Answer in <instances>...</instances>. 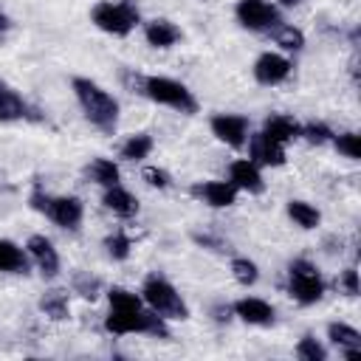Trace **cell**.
<instances>
[{"label":"cell","instance_id":"obj_5","mask_svg":"<svg viewBox=\"0 0 361 361\" xmlns=\"http://www.w3.org/2000/svg\"><path fill=\"white\" fill-rule=\"evenodd\" d=\"M90 20L96 23V28L124 37L138 25V8L130 0H102L93 6Z\"/></svg>","mask_w":361,"mask_h":361},{"label":"cell","instance_id":"obj_34","mask_svg":"<svg viewBox=\"0 0 361 361\" xmlns=\"http://www.w3.org/2000/svg\"><path fill=\"white\" fill-rule=\"evenodd\" d=\"M338 285L344 288L347 296H358V271H355V268H347V271L341 274Z\"/></svg>","mask_w":361,"mask_h":361},{"label":"cell","instance_id":"obj_22","mask_svg":"<svg viewBox=\"0 0 361 361\" xmlns=\"http://www.w3.org/2000/svg\"><path fill=\"white\" fill-rule=\"evenodd\" d=\"M0 271H6V274H25L28 271V257L11 240H0Z\"/></svg>","mask_w":361,"mask_h":361},{"label":"cell","instance_id":"obj_39","mask_svg":"<svg viewBox=\"0 0 361 361\" xmlns=\"http://www.w3.org/2000/svg\"><path fill=\"white\" fill-rule=\"evenodd\" d=\"M276 3H279V6H285V8H290V6H299L302 0H276Z\"/></svg>","mask_w":361,"mask_h":361},{"label":"cell","instance_id":"obj_6","mask_svg":"<svg viewBox=\"0 0 361 361\" xmlns=\"http://www.w3.org/2000/svg\"><path fill=\"white\" fill-rule=\"evenodd\" d=\"M144 96L172 110H180V113H197V102L192 90L166 76H144Z\"/></svg>","mask_w":361,"mask_h":361},{"label":"cell","instance_id":"obj_4","mask_svg":"<svg viewBox=\"0 0 361 361\" xmlns=\"http://www.w3.org/2000/svg\"><path fill=\"white\" fill-rule=\"evenodd\" d=\"M141 299L149 305L152 313H158L161 319H189V307L180 299V293L164 279V276H149L141 288Z\"/></svg>","mask_w":361,"mask_h":361},{"label":"cell","instance_id":"obj_13","mask_svg":"<svg viewBox=\"0 0 361 361\" xmlns=\"http://www.w3.org/2000/svg\"><path fill=\"white\" fill-rule=\"evenodd\" d=\"M290 59H285V56H279V54H262L257 62H254V79L259 82V85H279V82H285L288 76H290Z\"/></svg>","mask_w":361,"mask_h":361},{"label":"cell","instance_id":"obj_25","mask_svg":"<svg viewBox=\"0 0 361 361\" xmlns=\"http://www.w3.org/2000/svg\"><path fill=\"white\" fill-rule=\"evenodd\" d=\"M25 110H28V107H25V102H23L14 90L0 87V121H17V118L28 116Z\"/></svg>","mask_w":361,"mask_h":361},{"label":"cell","instance_id":"obj_11","mask_svg":"<svg viewBox=\"0 0 361 361\" xmlns=\"http://www.w3.org/2000/svg\"><path fill=\"white\" fill-rule=\"evenodd\" d=\"M25 248H28L31 259L37 262V268H39V274H42L45 279H54V276L59 274V254H56V248H54V243H51L48 237L34 234V237H28Z\"/></svg>","mask_w":361,"mask_h":361},{"label":"cell","instance_id":"obj_3","mask_svg":"<svg viewBox=\"0 0 361 361\" xmlns=\"http://www.w3.org/2000/svg\"><path fill=\"white\" fill-rule=\"evenodd\" d=\"M28 203H31V209L42 212L45 217H51V220H54L56 226H62V228H76V226L82 223V217H85V206H82V200L73 197V195L51 197V195H45V192L37 186V189L31 192Z\"/></svg>","mask_w":361,"mask_h":361},{"label":"cell","instance_id":"obj_23","mask_svg":"<svg viewBox=\"0 0 361 361\" xmlns=\"http://www.w3.org/2000/svg\"><path fill=\"white\" fill-rule=\"evenodd\" d=\"M271 37H274V42H276L279 48H285V51H302V48H305V34H302L296 25H290V23L274 25V28H271Z\"/></svg>","mask_w":361,"mask_h":361},{"label":"cell","instance_id":"obj_35","mask_svg":"<svg viewBox=\"0 0 361 361\" xmlns=\"http://www.w3.org/2000/svg\"><path fill=\"white\" fill-rule=\"evenodd\" d=\"M121 79H124V85H127L133 93H144V76H141V73H135V71H124Z\"/></svg>","mask_w":361,"mask_h":361},{"label":"cell","instance_id":"obj_38","mask_svg":"<svg viewBox=\"0 0 361 361\" xmlns=\"http://www.w3.org/2000/svg\"><path fill=\"white\" fill-rule=\"evenodd\" d=\"M8 25H11V23H8V17H6L3 11H0V39L6 37V31H8Z\"/></svg>","mask_w":361,"mask_h":361},{"label":"cell","instance_id":"obj_31","mask_svg":"<svg viewBox=\"0 0 361 361\" xmlns=\"http://www.w3.org/2000/svg\"><path fill=\"white\" fill-rule=\"evenodd\" d=\"M302 135H305V141H310V144H316V147H322V144L333 141L330 127H327V124H322V121H310V124H305V127H302Z\"/></svg>","mask_w":361,"mask_h":361},{"label":"cell","instance_id":"obj_9","mask_svg":"<svg viewBox=\"0 0 361 361\" xmlns=\"http://www.w3.org/2000/svg\"><path fill=\"white\" fill-rule=\"evenodd\" d=\"M212 133H214L223 144L240 149V147H245V141H248V121H245L243 116L217 113V116L212 118Z\"/></svg>","mask_w":361,"mask_h":361},{"label":"cell","instance_id":"obj_21","mask_svg":"<svg viewBox=\"0 0 361 361\" xmlns=\"http://www.w3.org/2000/svg\"><path fill=\"white\" fill-rule=\"evenodd\" d=\"M85 175H87L93 183L104 186V189L116 186V183H118V178H121L118 166H116L110 158H96V161H90V164H87V169H85Z\"/></svg>","mask_w":361,"mask_h":361},{"label":"cell","instance_id":"obj_30","mask_svg":"<svg viewBox=\"0 0 361 361\" xmlns=\"http://www.w3.org/2000/svg\"><path fill=\"white\" fill-rule=\"evenodd\" d=\"M104 248H107V254H110L113 259H127L133 243H130V237H127L124 231H113V234L104 240Z\"/></svg>","mask_w":361,"mask_h":361},{"label":"cell","instance_id":"obj_29","mask_svg":"<svg viewBox=\"0 0 361 361\" xmlns=\"http://www.w3.org/2000/svg\"><path fill=\"white\" fill-rule=\"evenodd\" d=\"M296 358H302V361H324L327 350L313 336H302L299 344H296Z\"/></svg>","mask_w":361,"mask_h":361},{"label":"cell","instance_id":"obj_7","mask_svg":"<svg viewBox=\"0 0 361 361\" xmlns=\"http://www.w3.org/2000/svg\"><path fill=\"white\" fill-rule=\"evenodd\" d=\"M288 293L299 305H316L324 296V279L307 259H293L288 268Z\"/></svg>","mask_w":361,"mask_h":361},{"label":"cell","instance_id":"obj_20","mask_svg":"<svg viewBox=\"0 0 361 361\" xmlns=\"http://www.w3.org/2000/svg\"><path fill=\"white\" fill-rule=\"evenodd\" d=\"M39 310H42L48 319H54V322H65V319H68V313H71L68 293H65V290H59V288L45 290V293H42V299H39Z\"/></svg>","mask_w":361,"mask_h":361},{"label":"cell","instance_id":"obj_2","mask_svg":"<svg viewBox=\"0 0 361 361\" xmlns=\"http://www.w3.org/2000/svg\"><path fill=\"white\" fill-rule=\"evenodd\" d=\"M71 85H73V93H76L82 110H85V118L93 127H99L102 133H113L118 124V102L104 87H99L96 82H90L85 76H76Z\"/></svg>","mask_w":361,"mask_h":361},{"label":"cell","instance_id":"obj_37","mask_svg":"<svg viewBox=\"0 0 361 361\" xmlns=\"http://www.w3.org/2000/svg\"><path fill=\"white\" fill-rule=\"evenodd\" d=\"M195 243L209 245V248H214V251H226V243L217 240V237H209V234H195Z\"/></svg>","mask_w":361,"mask_h":361},{"label":"cell","instance_id":"obj_14","mask_svg":"<svg viewBox=\"0 0 361 361\" xmlns=\"http://www.w3.org/2000/svg\"><path fill=\"white\" fill-rule=\"evenodd\" d=\"M228 180H231L237 189L251 192V195H259V192L265 189L262 175H259V166H257L251 158H237V161H231V166H228Z\"/></svg>","mask_w":361,"mask_h":361},{"label":"cell","instance_id":"obj_18","mask_svg":"<svg viewBox=\"0 0 361 361\" xmlns=\"http://www.w3.org/2000/svg\"><path fill=\"white\" fill-rule=\"evenodd\" d=\"M144 37L152 48H172L180 39V28L169 20H149L144 25Z\"/></svg>","mask_w":361,"mask_h":361},{"label":"cell","instance_id":"obj_16","mask_svg":"<svg viewBox=\"0 0 361 361\" xmlns=\"http://www.w3.org/2000/svg\"><path fill=\"white\" fill-rule=\"evenodd\" d=\"M262 135H268L271 141H276V144L285 147L288 141H293V138L302 135V124H299L296 118L285 116V113H276V116H268V118H265Z\"/></svg>","mask_w":361,"mask_h":361},{"label":"cell","instance_id":"obj_12","mask_svg":"<svg viewBox=\"0 0 361 361\" xmlns=\"http://www.w3.org/2000/svg\"><path fill=\"white\" fill-rule=\"evenodd\" d=\"M248 158L257 166H282L285 164V147L271 141L262 133H254V135H248Z\"/></svg>","mask_w":361,"mask_h":361},{"label":"cell","instance_id":"obj_27","mask_svg":"<svg viewBox=\"0 0 361 361\" xmlns=\"http://www.w3.org/2000/svg\"><path fill=\"white\" fill-rule=\"evenodd\" d=\"M73 290L82 296V299H96L99 293H102V279L99 276H93L90 271H76L73 274Z\"/></svg>","mask_w":361,"mask_h":361},{"label":"cell","instance_id":"obj_28","mask_svg":"<svg viewBox=\"0 0 361 361\" xmlns=\"http://www.w3.org/2000/svg\"><path fill=\"white\" fill-rule=\"evenodd\" d=\"M231 276L240 282V285H254L257 279H259V268H257V262H251L248 257H234L231 259Z\"/></svg>","mask_w":361,"mask_h":361},{"label":"cell","instance_id":"obj_36","mask_svg":"<svg viewBox=\"0 0 361 361\" xmlns=\"http://www.w3.org/2000/svg\"><path fill=\"white\" fill-rule=\"evenodd\" d=\"M231 316H234L231 305H214V307H212V319L220 322V324H223V322H231Z\"/></svg>","mask_w":361,"mask_h":361},{"label":"cell","instance_id":"obj_24","mask_svg":"<svg viewBox=\"0 0 361 361\" xmlns=\"http://www.w3.org/2000/svg\"><path fill=\"white\" fill-rule=\"evenodd\" d=\"M288 217L299 226V228H316L322 223V214L316 206L305 203V200H290L288 203Z\"/></svg>","mask_w":361,"mask_h":361},{"label":"cell","instance_id":"obj_32","mask_svg":"<svg viewBox=\"0 0 361 361\" xmlns=\"http://www.w3.org/2000/svg\"><path fill=\"white\" fill-rule=\"evenodd\" d=\"M333 144H336V149H338L341 155H347L350 161H358L361 147H358V135H355V133H341V135L333 138Z\"/></svg>","mask_w":361,"mask_h":361},{"label":"cell","instance_id":"obj_19","mask_svg":"<svg viewBox=\"0 0 361 361\" xmlns=\"http://www.w3.org/2000/svg\"><path fill=\"white\" fill-rule=\"evenodd\" d=\"M104 206H107L113 214H118V217H135V214H138V200H135V195H130V192L121 189L118 183L104 192Z\"/></svg>","mask_w":361,"mask_h":361},{"label":"cell","instance_id":"obj_33","mask_svg":"<svg viewBox=\"0 0 361 361\" xmlns=\"http://www.w3.org/2000/svg\"><path fill=\"white\" fill-rule=\"evenodd\" d=\"M141 178H144L147 186H152V189H166V186L172 183L169 172L161 169V166H144V169H141Z\"/></svg>","mask_w":361,"mask_h":361},{"label":"cell","instance_id":"obj_10","mask_svg":"<svg viewBox=\"0 0 361 361\" xmlns=\"http://www.w3.org/2000/svg\"><path fill=\"white\" fill-rule=\"evenodd\" d=\"M192 195L200 197L206 206L226 209L237 200V186L231 180H200V183L192 186Z\"/></svg>","mask_w":361,"mask_h":361},{"label":"cell","instance_id":"obj_15","mask_svg":"<svg viewBox=\"0 0 361 361\" xmlns=\"http://www.w3.org/2000/svg\"><path fill=\"white\" fill-rule=\"evenodd\" d=\"M234 316H240L245 324H259V327H268L274 324V307L265 302V299H257V296H245L240 302L231 305Z\"/></svg>","mask_w":361,"mask_h":361},{"label":"cell","instance_id":"obj_8","mask_svg":"<svg viewBox=\"0 0 361 361\" xmlns=\"http://www.w3.org/2000/svg\"><path fill=\"white\" fill-rule=\"evenodd\" d=\"M234 14H237L240 25L248 31H271L274 25L282 23L276 6H271L268 0H237Z\"/></svg>","mask_w":361,"mask_h":361},{"label":"cell","instance_id":"obj_17","mask_svg":"<svg viewBox=\"0 0 361 361\" xmlns=\"http://www.w3.org/2000/svg\"><path fill=\"white\" fill-rule=\"evenodd\" d=\"M327 338H330L336 347H341L344 358H350V361L361 358V333H358L355 327L341 324V322H333V324L327 327Z\"/></svg>","mask_w":361,"mask_h":361},{"label":"cell","instance_id":"obj_1","mask_svg":"<svg viewBox=\"0 0 361 361\" xmlns=\"http://www.w3.org/2000/svg\"><path fill=\"white\" fill-rule=\"evenodd\" d=\"M107 299H110V313L104 316V330L107 333H116V336H124V333H147V336L169 338L166 319H161L152 310H144L141 307V299L133 290L113 285L107 290Z\"/></svg>","mask_w":361,"mask_h":361},{"label":"cell","instance_id":"obj_26","mask_svg":"<svg viewBox=\"0 0 361 361\" xmlns=\"http://www.w3.org/2000/svg\"><path fill=\"white\" fill-rule=\"evenodd\" d=\"M152 152V138L147 135V133H135V135H130L124 144H121V158L124 161H141V158H147Z\"/></svg>","mask_w":361,"mask_h":361}]
</instances>
